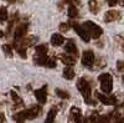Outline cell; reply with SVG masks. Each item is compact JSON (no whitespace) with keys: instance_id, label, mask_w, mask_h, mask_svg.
Wrapping results in <instances>:
<instances>
[{"instance_id":"obj_1","label":"cell","mask_w":124,"mask_h":123,"mask_svg":"<svg viewBox=\"0 0 124 123\" xmlns=\"http://www.w3.org/2000/svg\"><path fill=\"white\" fill-rule=\"evenodd\" d=\"M41 111H42V108H41L40 106H34V107H31L26 111L19 112V113L14 115V119L17 123H24L26 119H35L36 117H39Z\"/></svg>"},{"instance_id":"obj_2","label":"cell","mask_w":124,"mask_h":123,"mask_svg":"<svg viewBox=\"0 0 124 123\" xmlns=\"http://www.w3.org/2000/svg\"><path fill=\"white\" fill-rule=\"evenodd\" d=\"M77 88L78 91L81 92V95L83 96L85 101H86V103H89V105H94V102H93L91 99V93H92V91H91V86L89 83L85 80V78H79L77 81Z\"/></svg>"},{"instance_id":"obj_3","label":"cell","mask_w":124,"mask_h":123,"mask_svg":"<svg viewBox=\"0 0 124 123\" xmlns=\"http://www.w3.org/2000/svg\"><path fill=\"white\" fill-rule=\"evenodd\" d=\"M83 29L87 31V34L92 37V39H98L102 34H103V30L101 26H98L97 24H94L93 21H86L83 25Z\"/></svg>"},{"instance_id":"obj_4","label":"cell","mask_w":124,"mask_h":123,"mask_svg":"<svg viewBox=\"0 0 124 123\" xmlns=\"http://www.w3.org/2000/svg\"><path fill=\"white\" fill-rule=\"evenodd\" d=\"M98 81L101 83V88L104 93H110L113 90V78L109 74H102L98 77Z\"/></svg>"},{"instance_id":"obj_5","label":"cell","mask_w":124,"mask_h":123,"mask_svg":"<svg viewBox=\"0 0 124 123\" xmlns=\"http://www.w3.org/2000/svg\"><path fill=\"white\" fill-rule=\"evenodd\" d=\"M37 41V37L36 36H27V37H24L21 40H19V41H15V46L16 47H30V46H32L35 42Z\"/></svg>"},{"instance_id":"obj_6","label":"cell","mask_w":124,"mask_h":123,"mask_svg":"<svg viewBox=\"0 0 124 123\" xmlns=\"http://www.w3.org/2000/svg\"><path fill=\"white\" fill-rule=\"evenodd\" d=\"M94 64V54L92 50H87L82 55V65L86 67H92Z\"/></svg>"},{"instance_id":"obj_7","label":"cell","mask_w":124,"mask_h":123,"mask_svg":"<svg viewBox=\"0 0 124 123\" xmlns=\"http://www.w3.org/2000/svg\"><path fill=\"white\" fill-rule=\"evenodd\" d=\"M96 97L102 102L103 105H107V106H113V105H117V98L114 96H108V95H103L97 92Z\"/></svg>"},{"instance_id":"obj_8","label":"cell","mask_w":124,"mask_h":123,"mask_svg":"<svg viewBox=\"0 0 124 123\" xmlns=\"http://www.w3.org/2000/svg\"><path fill=\"white\" fill-rule=\"evenodd\" d=\"M72 26H73V29H75V31L77 33V35L85 41V42H89V40H91V36L87 34V31L83 29V26H79L78 24H76V23H72Z\"/></svg>"},{"instance_id":"obj_9","label":"cell","mask_w":124,"mask_h":123,"mask_svg":"<svg viewBox=\"0 0 124 123\" xmlns=\"http://www.w3.org/2000/svg\"><path fill=\"white\" fill-rule=\"evenodd\" d=\"M35 97L41 105H44L47 99V86H44L35 91Z\"/></svg>"},{"instance_id":"obj_10","label":"cell","mask_w":124,"mask_h":123,"mask_svg":"<svg viewBox=\"0 0 124 123\" xmlns=\"http://www.w3.org/2000/svg\"><path fill=\"white\" fill-rule=\"evenodd\" d=\"M27 29H29V25L27 24H21L19 25L15 30V41H19L26 36V33H27Z\"/></svg>"},{"instance_id":"obj_11","label":"cell","mask_w":124,"mask_h":123,"mask_svg":"<svg viewBox=\"0 0 124 123\" xmlns=\"http://www.w3.org/2000/svg\"><path fill=\"white\" fill-rule=\"evenodd\" d=\"M65 51H66V54L72 55V56H75V57L78 55V50H77V46H76L73 40H68L67 41V44L65 46Z\"/></svg>"},{"instance_id":"obj_12","label":"cell","mask_w":124,"mask_h":123,"mask_svg":"<svg viewBox=\"0 0 124 123\" xmlns=\"http://www.w3.org/2000/svg\"><path fill=\"white\" fill-rule=\"evenodd\" d=\"M118 19H120V13L117 11V10H109V11H107V14L104 15L106 23L116 21V20H118Z\"/></svg>"},{"instance_id":"obj_13","label":"cell","mask_w":124,"mask_h":123,"mask_svg":"<svg viewBox=\"0 0 124 123\" xmlns=\"http://www.w3.org/2000/svg\"><path fill=\"white\" fill-rule=\"evenodd\" d=\"M60 60H61L65 65H67V66H73V65L76 64V57L72 56V55H68V54H66V55H60Z\"/></svg>"},{"instance_id":"obj_14","label":"cell","mask_w":124,"mask_h":123,"mask_svg":"<svg viewBox=\"0 0 124 123\" xmlns=\"http://www.w3.org/2000/svg\"><path fill=\"white\" fill-rule=\"evenodd\" d=\"M65 42V37L61 34H54L51 36V45L52 46H61Z\"/></svg>"},{"instance_id":"obj_15","label":"cell","mask_w":124,"mask_h":123,"mask_svg":"<svg viewBox=\"0 0 124 123\" xmlns=\"http://www.w3.org/2000/svg\"><path fill=\"white\" fill-rule=\"evenodd\" d=\"M56 115H57V109L56 108H51L47 113V117L45 119V123H54L55 118H56Z\"/></svg>"},{"instance_id":"obj_16","label":"cell","mask_w":124,"mask_h":123,"mask_svg":"<svg viewBox=\"0 0 124 123\" xmlns=\"http://www.w3.org/2000/svg\"><path fill=\"white\" fill-rule=\"evenodd\" d=\"M63 77L67 78V80H72L75 78V71L71 66H67L65 70H63Z\"/></svg>"},{"instance_id":"obj_17","label":"cell","mask_w":124,"mask_h":123,"mask_svg":"<svg viewBox=\"0 0 124 123\" xmlns=\"http://www.w3.org/2000/svg\"><path fill=\"white\" fill-rule=\"evenodd\" d=\"M88 6H89V10H91L92 14H98L99 5H98V3H97V0H89Z\"/></svg>"},{"instance_id":"obj_18","label":"cell","mask_w":124,"mask_h":123,"mask_svg":"<svg viewBox=\"0 0 124 123\" xmlns=\"http://www.w3.org/2000/svg\"><path fill=\"white\" fill-rule=\"evenodd\" d=\"M11 97H13V101H14V103H15L16 106H24V101H23V98L20 97L15 91H11Z\"/></svg>"},{"instance_id":"obj_19","label":"cell","mask_w":124,"mask_h":123,"mask_svg":"<svg viewBox=\"0 0 124 123\" xmlns=\"http://www.w3.org/2000/svg\"><path fill=\"white\" fill-rule=\"evenodd\" d=\"M47 55L46 56H40V55H37V56H35L34 57V61H35V64L36 65H40V66H45L46 65V61H47Z\"/></svg>"},{"instance_id":"obj_20","label":"cell","mask_w":124,"mask_h":123,"mask_svg":"<svg viewBox=\"0 0 124 123\" xmlns=\"http://www.w3.org/2000/svg\"><path fill=\"white\" fill-rule=\"evenodd\" d=\"M47 51H48L47 45H39L36 47V54L40 55V56H46L47 55Z\"/></svg>"},{"instance_id":"obj_21","label":"cell","mask_w":124,"mask_h":123,"mask_svg":"<svg viewBox=\"0 0 124 123\" xmlns=\"http://www.w3.org/2000/svg\"><path fill=\"white\" fill-rule=\"evenodd\" d=\"M68 16L71 17V19H73V17H76L77 15H78V9H77V6L76 5H70V8H68Z\"/></svg>"},{"instance_id":"obj_22","label":"cell","mask_w":124,"mask_h":123,"mask_svg":"<svg viewBox=\"0 0 124 123\" xmlns=\"http://www.w3.org/2000/svg\"><path fill=\"white\" fill-rule=\"evenodd\" d=\"M56 95H57L60 98H62V99L70 98V93H68V92H67V91H63V90H60V88L56 90Z\"/></svg>"},{"instance_id":"obj_23","label":"cell","mask_w":124,"mask_h":123,"mask_svg":"<svg viewBox=\"0 0 124 123\" xmlns=\"http://www.w3.org/2000/svg\"><path fill=\"white\" fill-rule=\"evenodd\" d=\"M8 20V11H6V8H4V6H1L0 8V23H4V21H6Z\"/></svg>"},{"instance_id":"obj_24","label":"cell","mask_w":124,"mask_h":123,"mask_svg":"<svg viewBox=\"0 0 124 123\" xmlns=\"http://www.w3.org/2000/svg\"><path fill=\"white\" fill-rule=\"evenodd\" d=\"M3 51H4V54L6 55V56H9V57H11L13 56V49H11V46L10 45H3Z\"/></svg>"},{"instance_id":"obj_25","label":"cell","mask_w":124,"mask_h":123,"mask_svg":"<svg viewBox=\"0 0 124 123\" xmlns=\"http://www.w3.org/2000/svg\"><path fill=\"white\" fill-rule=\"evenodd\" d=\"M79 115H81V109L79 108H77V107H72L71 108V117L72 118H75V117H77Z\"/></svg>"},{"instance_id":"obj_26","label":"cell","mask_w":124,"mask_h":123,"mask_svg":"<svg viewBox=\"0 0 124 123\" xmlns=\"http://www.w3.org/2000/svg\"><path fill=\"white\" fill-rule=\"evenodd\" d=\"M73 119H75V123H87V122H88V121H87V118H85L82 115H79V116L75 117Z\"/></svg>"},{"instance_id":"obj_27","label":"cell","mask_w":124,"mask_h":123,"mask_svg":"<svg viewBox=\"0 0 124 123\" xmlns=\"http://www.w3.org/2000/svg\"><path fill=\"white\" fill-rule=\"evenodd\" d=\"M70 27H71L70 24L63 23V24H61V25H60V31H62V33H67L68 30H70Z\"/></svg>"},{"instance_id":"obj_28","label":"cell","mask_w":124,"mask_h":123,"mask_svg":"<svg viewBox=\"0 0 124 123\" xmlns=\"http://www.w3.org/2000/svg\"><path fill=\"white\" fill-rule=\"evenodd\" d=\"M89 122H91V123H99V115L93 113V115L91 116V118H89Z\"/></svg>"},{"instance_id":"obj_29","label":"cell","mask_w":124,"mask_h":123,"mask_svg":"<svg viewBox=\"0 0 124 123\" xmlns=\"http://www.w3.org/2000/svg\"><path fill=\"white\" fill-rule=\"evenodd\" d=\"M46 67H50V68H54L55 66H56V62L52 60V58H47V61H46V65H45Z\"/></svg>"},{"instance_id":"obj_30","label":"cell","mask_w":124,"mask_h":123,"mask_svg":"<svg viewBox=\"0 0 124 123\" xmlns=\"http://www.w3.org/2000/svg\"><path fill=\"white\" fill-rule=\"evenodd\" d=\"M117 70L119 72H124V61H117Z\"/></svg>"},{"instance_id":"obj_31","label":"cell","mask_w":124,"mask_h":123,"mask_svg":"<svg viewBox=\"0 0 124 123\" xmlns=\"http://www.w3.org/2000/svg\"><path fill=\"white\" fill-rule=\"evenodd\" d=\"M110 117L109 116H99V123H109Z\"/></svg>"},{"instance_id":"obj_32","label":"cell","mask_w":124,"mask_h":123,"mask_svg":"<svg viewBox=\"0 0 124 123\" xmlns=\"http://www.w3.org/2000/svg\"><path fill=\"white\" fill-rule=\"evenodd\" d=\"M17 49V52L20 54V56H21V57H26V54H25V49L24 47H16Z\"/></svg>"},{"instance_id":"obj_33","label":"cell","mask_w":124,"mask_h":123,"mask_svg":"<svg viewBox=\"0 0 124 123\" xmlns=\"http://www.w3.org/2000/svg\"><path fill=\"white\" fill-rule=\"evenodd\" d=\"M65 3H67L70 5H78L79 4V0H65Z\"/></svg>"},{"instance_id":"obj_34","label":"cell","mask_w":124,"mask_h":123,"mask_svg":"<svg viewBox=\"0 0 124 123\" xmlns=\"http://www.w3.org/2000/svg\"><path fill=\"white\" fill-rule=\"evenodd\" d=\"M119 3V0H108V5L109 6H116Z\"/></svg>"},{"instance_id":"obj_35","label":"cell","mask_w":124,"mask_h":123,"mask_svg":"<svg viewBox=\"0 0 124 123\" xmlns=\"http://www.w3.org/2000/svg\"><path fill=\"white\" fill-rule=\"evenodd\" d=\"M117 39H118V40H120L119 42H120V45H122V49H123V52H124V37H120V36H118Z\"/></svg>"},{"instance_id":"obj_36","label":"cell","mask_w":124,"mask_h":123,"mask_svg":"<svg viewBox=\"0 0 124 123\" xmlns=\"http://www.w3.org/2000/svg\"><path fill=\"white\" fill-rule=\"evenodd\" d=\"M113 123H124V118H120V117H118L117 119H114V122Z\"/></svg>"},{"instance_id":"obj_37","label":"cell","mask_w":124,"mask_h":123,"mask_svg":"<svg viewBox=\"0 0 124 123\" xmlns=\"http://www.w3.org/2000/svg\"><path fill=\"white\" fill-rule=\"evenodd\" d=\"M4 121H5V117L0 113V123H4Z\"/></svg>"},{"instance_id":"obj_38","label":"cell","mask_w":124,"mask_h":123,"mask_svg":"<svg viewBox=\"0 0 124 123\" xmlns=\"http://www.w3.org/2000/svg\"><path fill=\"white\" fill-rule=\"evenodd\" d=\"M5 1H8V3H15L16 0H5Z\"/></svg>"},{"instance_id":"obj_39","label":"cell","mask_w":124,"mask_h":123,"mask_svg":"<svg viewBox=\"0 0 124 123\" xmlns=\"http://www.w3.org/2000/svg\"><path fill=\"white\" fill-rule=\"evenodd\" d=\"M120 4H122V6H124V0H122V1H120Z\"/></svg>"},{"instance_id":"obj_40","label":"cell","mask_w":124,"mask_h":123,"mask_svg":"<svg viewBox=\"0 0 124 123\" xmlns=\"http://www.w3.org/2000/svg\"><path fill=\"white\" fill-rule=\"evenodd\" d=\"M3 35H4V34H3V31H0V37H1Z\"/></svg>"},{"instance_id":"obj_41","label":"cell","mask_w":124,"mask_h":123,"mask_svg":"<svg viewBox=\"0 0 124 123\" xmlns=\"http://www.w3.org/2000/svg\"><path fill=\"white\" fill-rule=\"evenodd\" d=\"M123 81H124V76H123Z\"/></svg>"}]
</instances>
